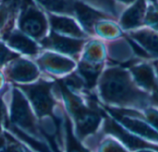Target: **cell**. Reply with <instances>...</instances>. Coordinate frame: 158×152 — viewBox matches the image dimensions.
Masks as SVG:
<instances>
[{"mask_svg": "<svg viewBox=\"0 0 158 152\" xmlns=\"http://www.w3.org/2000/svg\"><path fill=\"white\" fill-rule=\"evenodd\" d=\"M95 92L105 106L136 110L150 106V93L142 90L129 69L120 65H106Z\"/></svg>", "mask_w": 158, "mask_h": 152, "instance_id": "cell-1", "label": "cell"}, {"mask_svg": "<svg viewBox=\"0 0 158 152\" xmlns=\"http://www.w3.org/2000/svg\"><path fill=\"white\" fill-rule=\"evenodd\" d=\"M58 88L64 102L65 110L69 115L76 136L84 142L102 128L106 111L101 105L96 93L83 96L71 91L61 80Z\"/></svg>", "mask_w": 158, "mask_h": 152, "instance_id": "cell-2", "label": "cell"}, {"mask_svg": "<svg viewBox=\"0 0 158 152\" xmlns=\"http://www.w3.org/2000/svg\"><path fill=\"white\" fill-rule=\"evenodd\" d=\"M9 124L35 139L47 141L43 130H41L38 126L36 116L32 113L28 101L17 89H14L13 90V99L9 114Z\"/></svg>", "mask_w": 158, "mask_h": 152, "instance_id": "cell-3", "label": "cell"}, {"mask_svg": "<svg viewBox=\"0 0 158 152\" xmlns=\"http://www.w3.org/2000/svg\"><path fill=\"white\" fill-rule=\"evenodd\" d=\"M19 30L34 40L40 42L47 35L49 21L47 15L33 2L21 0L18 19Z\"/></svg>", "mask_w": 158, "mask_h": 152, "instance_id": "cell-4", "label": "cell"}, {"mask_svg": "<svg viewBox=\"0 0 158 152\" xmlns=\"http://www.w3.org/2000/svg\"><path fill=\"white\" fill-rule=\"evenodd\" d=\"M54 84V82L40 80L31 85L20 86L19 89L26 94L29 102L31 104L34 113L39 119L48 116L56 124L58 119L54 114V109L56 102L52 94Z\"/></svg>", "mask_w": 158, "mask_h": 152, "instance_id": "cell-5", "label": "cell"}, {"mask_svg": "<svg viewBox=\"0 0 158 152\" xmlns=\"http://www.w3.org/2000/svg\"><path fill=\"white\" fill-rule=\"evenodd\" d=\"M106 111V110H105ZM102 131L106 136H111L120 141L131 152L141 150H150L158 152V144L146 140L127 130L111 115L106 112Z\"/></svg>", "mask_w": 158, "mask_h": 152, "instance_id": "cell-6", "label": "cell"}, {"mask_svg": "<svg viewBox=\"0 0 158 152\" xmlns=\"http://www.w3.org/2000/svg\"><path fill=\"white\" fill-rule=\"evenodd\" d=\"M91 38H74L50 30L49 34L41 41V43L44 48L68 55L78 62Z\"/></svg>", "mask_w": 158, "mask_h": 152, "instance_id": "cell-7", "label": "cell"}, {"mask_svg": "<svg viewBox=\"0 0 158 152\" xmlns=\"http://www.w3.org/2000/svg\"><path fill=\"white\" fill-rule=\"evenodd\" d=\"M73 17L90 37H95L94 30L99 22L106 19L118 21V19L112 15L84 2L83 0H75Z\"/></svg>", "mask_w": 158, "mask_h": 152, "instance_id": "cell-8", "label": "cell"}, {"mask_svg": "<svg viewBox=\"0 0 158 152\" xmlns=\"http://www.w3.org/2000/svg\"><path fill=\"white\" fill-rule=\"evenodd\" d=\"M120 66L129 69L134 81L142 90L148 93L154 90L157 77L152 60H144L134 56Z\"/></svg>", "mask_w": 158, "mask_h": 152, "instance_id": "cell-9", "label": "cell"}, {"mask_svg": "<svg viewBox=\"0 0 158 152\" xmlns=\"http://www.w3.org/2000/svg\"><path fill=\"white\" fill-rule=\"evenodd\" d=\"M101 105L109 115H111L117 122H118L127 130L146 140L158 144V131L146 121H144L143 119L138 116L129 115L119 113L111 107L103 105L102 103Z\"/></svg>", "mask_w": 158, "mask_h": 152, "instance_id": "cell-10", "label": "cell"}, {"mask_svg": "<svg viewBox=\"0 0 158 152\" xmlns=\"http://www.w3.org/2000/svg\"><path fill=\"white\" fill-rule=\"evenodd\" d=\"M147 4L148 0H136L121 11L118 18V23L124 32L144 27Z\"/></svg>", "mask_w": 158, "mask_h": 152, "instance_id": "cell-11", "label": "cell"}, {"mask_svg": "<svg viewBox=\"0 0 158 152\" xmlns=\"http://www.w3.org/2000/svg\"><path fill=\"white\" fill-rule=\"evenodd\" d=\"M47 18L50 30L74 38H91L72 16L58 15L47 12Z\"/></svg>", "mask_w": 158, "mask_h": 152, "instance_id": "cell-12", "label": "cell"}, {"mask_svg": "<svg viewBox=\"0 0 158 152\" xmlns=\"http://www.w3.org/2000/svg\"><path fill=\"white\" fill-rule=\"evenodd\" d=\"M40 66L46 71L56 75H68L73 72L77 67V61L66 57L59 54L46 53L39 60Z\"/></svg>", "mask_w": 158, "mask_h": 152, "instance_id": "cell-13", "label": "cell"}, {"mask_svg": "<svg viewBox=\"0 0 158 152\" xmlns=\"http://www.w3.org/2000/svg\"><path fill=\"white\" fill-rule=\"evenodd\" d=\"M125 34L137 42L150 56L152 60H158V31L148 27L125 32Z\"/></svg>", "mask_w": 158, "mask_h": 152, "instance_id": "cell-14", "label": "cell"}, {"mask_svg": "<svg viewBox=\"0 0 158 152\" xmlns=\"http://www.w3.org/2000/svg\"><path fill=\"white\" fill-rule=\"evenodd\" d=\"M4 40L16 51L30 55H33L38 53V47L33 40L19 30H10L4 35Z\"/></svg>", "mask_w": 158, "mask_h": 152, "instance_id": "cell-15", "label": "cell"}, {"mask_svg": "<svg viewBox=\"0 0 158 152\" xmlns=\"http://www.w3.org/2000/svg\"><path fill=\"white\" fill-rule=\"evenodd\" d=\"M62 126L65 135V152H92L76 136L73 123L66 111L64 112Z\"/></svg>", "mask_w": 158, "mask_h": 152, "instance_id": "cell-16", "label": "cell"}, {"mask_svg": "<svg viewBox=\"0 0 158 152\" xmlns=\"http://www.w3.org/2000/svg\"><path fill=\"white\" fill-rule=\"evenodd\" d=\"M9 76L14 80L27 82L31 81L38 77V70L31 62L19 60L15 62L9 69Z\"/></svg>", "mask_w": 158, "mask_h": 152, "instance_id": "cell-17", "label": "cell"}, {"mask_svg": "<svg viewBox=\"0 0 158 152\" xmlns=\"http://www.w3.org/2000/svg\"><path fill=\"white\" fill-rule=\"evenodd\" d=\"M95 37L106 41H117L123 38L125 32L119 27L118 21L106 19L99 22L95 26Z\"/></svg>", "mask_w": 158, "mask_h": 152, "instance_id": "cell-18", "label": "cell"}, {"mask_svg": "<svg viewBox=\"0 0 158 152\" xmlns=\"http://www.w3.org/2000/svg\"><path fill=\"white\" fill-rule=\"evenodd\" d=\"M46 12L73 17L75 0H35Z\"/></svg>", "mask_w": 158, "mask_h": 152, "instance_id": "cell-19", "label": "cell"}, {"mask_svg": "<svg viewBox=\"0 0 158 152\" xmlns=\"http://www.w3.org/2000/svg\"><path fill=\"white\" fill-rule=\"evenodd\" d=\"M21 0H4L0 3V30L4 27L6 28L7 32L11 30V23L14 21L15 14L18 8H19Z\"/></svg>", "mask_w": 158, "mask_h": 152, "instance_id": "cell-20", "label": "cell"}, {"mask_svg": "<svg viewBox=\"0 0 158 152\" xmlns=\"http://www.w3.org/2000/svg\"><path fill=\"white\" fill-rule=\"evenodd\" d=\"M144 27L158 31V0H148Z\"/></svg>", "mask_w": 158, "mask_h": 152, "instance_id": "cell-21", "label": "cell"}, {"mask_svg": "<svg viewBox=\"0 0 158 152\" xmlns=\"http://www.w3.org/2000/svg\"><path fill=\"white\" fill-rule=\"evenodd\" d=\"M97 152H131L120 141H118L117 138L106 136V138H104L99 147Z\"/></svg>", "mask_w": 158, "mask_h": 152, "instance_id": "cell-22", "label": "cell"}, {"mask_svg": "<svg viewBox=\"0 0 158 152\" xmlns=\"http://www.w3.org/2000/svg\"><path fill=\"white\" fill-rule=\"evenodd\" d=\"M6 141V152H31L20 142L16 140L10 134L5 133Z\"/></svg>", "mask_w": 158, "mask_h": 152, "instance_id": "cell-23", "label": "cell"}, {"mask_svg": "<svg viewBox=\"0 0 158 152\" xmlns=\"http://www.w3.org/2000/svg\"><path fill=\"white\" fill-rule=\"evenodd\" d=\"M19 55L14 53L11 52L10 50H8L3 43L0 42V66H3L4 64H6V62L17 58Z\"/></svg>", "mask_w": 158, "mask_h": 152, "instance_id": "cell-24", "label": "cell"}, {"mask_svg": "<svg viewBox=\"0 0 158 152\" xmlns=\"http://www.w3.org/2000/svg\"><path fill=\"white\" fill-rule=\"evenodd\" d=\"M152 63L156 68L157 79H156V85L154 90L150 93V106L156 107L158 109V60L156 59L152 60Z\"/></svg>", "mask_w": 158, "mask_h": 152, "instance_id": "cell-25", "label": "cell"}, {"mask_svg": "<svg viewBox=\"0 0 158 152\" xmlns=\"http://www.w3.org/2000/svg\"><path fill=\"white\" fill-rule=\"evenodd\" d=\"M4 113H5V108H4L3 102L1 101V98H0V140L4 137V134H3V131H2V119H3Z\"/></svg>", "mask_w": 158, "mask_h": 152, "instance_id": "cell-26", "label": "cell"}, {"mask_svg": "<svg viewBox=\"0 0 158 152\" xmlns=\"http://www.w3.org/2000/svg\"><path fill=\"white\" fill-rule=\"evenodd\" d=\"M6 137H5V134H4L3 138L0 140V152H6Z\"/></svg>", "mask_w": 158, "mask_h": 152, "instance_id": "cell-27", "label": "cell"}, {"mask_svg": "<svg viewBox=\"0 0 158 152\" xmlns=\"http://www.w3.org/2000/svg\"><path fill=\"white\" fill-rule=\"evenodd\" d=\"M115 1H116L117 3H119V4L123 5V6H128L131 5L132 3H134L136 0H115Z\"/></svg>", "mask_w": 158, "mask_h": 152, "instance_id": "cell-28", "label": "cell"}, {"mask_svg": "<svg viewBox=\"0 0 158 152\" xmlns=\"http://www.w3.org/2000/svg\"><path fill=\"white\" fill-rule=\"evenodd\" d=\"M134 152H156L155 150H137V151Z\"/></svg>", "mask_w": 158, "mask_h": 152, "instance_id": "cell-29", "label": "cell"}, {"mask_svg": "<svg viewBox=\"0 0 158 152\" xmlns=\"http://www.w3.org/2000/svg\"><path fill=\"white\" fill-rule=\"evenodd\" d=\"M1 82H2V79H1V77H0V85H1Z\"/></svg>", "mask_w": 158, "mask_h": 152, "instance_id": "cell-30", "label": "cell"}]
</instances>
